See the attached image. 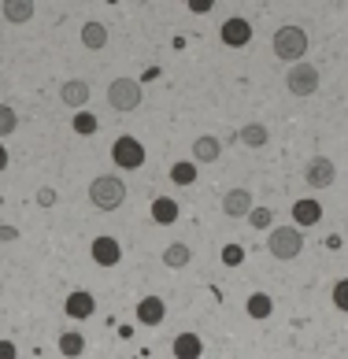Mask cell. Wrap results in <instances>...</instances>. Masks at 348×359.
Masks as SVG:
<instances>
[{"label":"cell","instance_id":"cell-1","mask_svg":"<svg viewBox=\"0 0 348 359\" xmlns=\"http://www.w3.org/2000/svg\"><path fill=\"white\" fill-rule=\"evenodd\" d=\"M89 201H93V208H100V211L123 208V201H126V182L119 178V175H100V178H93V185H89Z\"/></svg>","mask_w":348,"mask_h":359},{"label":"cell","instance_id":"cell-2","mask_svg":"<svg viewBox=\"0 0 348 359\" xmlns=\"http://www.w3.org/2000/svg\"><path fill=\"white\" fill-rule=\"evenodd\" d=\"M304 52H307V34H304V26H278V34H274V56L278 60H286V63H304Z\"/></svg>","mask_w":348,"mask_h":359},{"label":"cell","instance_id":"cell-3","mask_svg":"<svg viewBox=\"0 0 348 359\" xmlns=\"http://www.w3.org/2000/svg\"><path fill=\"white\" fill-rule=\"evenodd\" d=\"M267 252H271L274 259H297L304 252V233L297 230V226H271V237H267Z\"/></svg>","mask_w":348,"mask_h":359},{"label":"cell","instance_id":"cell-4","mask_svg":"<svg viewBox=\"0 0 348 359\" xmlns=\"http://www.w3.org/2000/svg\"><path fill=\"white\" fill-rule=\"evenodd\" d=\"M141 97H145V89L138 78H115V82L108 86V104H112V111H138L141 108Z\"/></svg>","mask_w":348,"mask_h":359},{"label":"cell","instance_id":"cell-5","mask_svg":"<svg viewBox=\"0 0 348 359\" xmlns=\"http://www.w3.org/2000/svg\"><path fill=\"white\" fill-rule=\"evenodd\" d=\"M286 86H289L293 97H315L319 86H323V74H319V67H312V63H293L286 71Z\"/></svg>","mask_w":348,"mask_h":359},{"label":"cell","instance_id":"cell-6","mask_svg":"<svg viewBox=\"0 0 348 359\" xmlns=\"http://www.w3.org/2000/svg\"><path fill=\"white\" fill-rule=\"evenodd\" d=\"M337 182V167H333L330 156H312L304 167V185L307 189H330Z\"/></svg>","mask_w":348,"mask_h":359},{"label":"cell","instance_id":"cell-7","mask_svg":"<svg viewBox=\"0 0 348 359\" xmlns=\"http://www.w3.org/2000/svg\"><path fill=\"white\" fill-rule=\"evenodd\" d=\"M112 159H115V167H123V170H138L145 163V144L138 137H115L112 144Z\"/></svg>","mask_w":348,"mask_h":359},{"label":"cell","instance_id":"cell-8","mask_svg":"<svg viewBox=\"0 0 348 359\" xmlns=\"http://www.w3.org/2000/svg\"><path fill=\"white\" fill-rule=\"evenodd\" d=\"M219 34H222V45H226V48H245V45L252 41V22L241 19V15H234V19L222 22Z\"/></svg>","mask_w":348,"mask_h":359},{"label":"cell","instance_id":"cell-9","mask_svg":"<svg viewBox=\"0 0 348 359\" xmlns=\"http://www.w3.org/2000/svg\"><path fill=\"white\" fill-rule=\"evenodd\" d=\"M89 252H93V263H97V267H115V263L123 259V248H119V241H115V237H108V233L97 237Z\"/></svg>","mask_w":348,"mask_h":359},{"label":"cell","instance_id":"cell-10","mask_svg":"<svg viewBox=\"0 0 348 359\" xmlns=\"http://www.w3.org/2000/svg\"><path fill=\"white\" fill-rule=\"evenodd\" d=\"M60 100L67 104V108L82 111L89 104V82H82V78H67V82L60 86Z\"/></svg>","mask_w":348,"mask_h":359},{"label":"cell","instance_id":"cell-11","mask_svg":"<svg viewBox=\"0 0 348 359\" xmlns=\"http://www.w3.org/2000/svg\"><path fill=\"white\" fill-rule=\"evenodd\" d=\"M222 215L248 219V215H252V193H248V189H230V193L222 196Z\"/></svg>","mask_w":348,"mask_h":359},{"label":"cell","instance_id":"cell-12","mask_svg":"<svg viewBox=\"0 0 348 359\" xmlns=\"http://www.w3.org/2000/svg\"><path fill=\"white\" fill-rule=\"evenodd\" d=\"M170 348H174V359H200L204 355V341H200V334H178Z\"/></svg>","mask_w":348,"mask_h":359},{"label":"cell","instance_id":"cell-13","mask_svg":"<svg viewBox=\"0 0 348 359\" xmlns=\"http://www.w3.org/2000/svg\"><path fill=\"white\" fill-rule=\"evenodd\" d=\"M138 318L145 326H159L167 318V304L159 300V297H145L141 304H138Z\"/></svg>","mask_w":348,"mask_h":359},{"label":"cell","instance_id":"cell-14","mask_svg":"<svg viewBox=\"0 0 348 359\" xmlns=\"http://www.w3.org/2000/svg\"><path fill=\"white\" fill-rule=\"evenodd\" d=\"M319 219H323V208H319V201H297V204H293V226H297V230H304V226H315Z\"/></svg>","mask_w":348,"mask_h":359},{"label":"cell","instance_id":"cell-15","mask_svg":"<svg viewBox=\"0 0 348 359\" xmlns=\"http://www.w3.org/2000/svg\"><path fill=\"white\" fill-rule=\"evenodd\" d=\"M219 152H222V144H219V137H211V134L193 141V159H196V163H215Z\"/></svg>","mask_w":348,"mask_h":359},{"label":"cell","instance_id":"cell-16","mask_svg":"<svg viewBox=\"0 0 348 359\" xmlns=\"http://www.w3.org/2000/svg\"><path fill=\"white\" fill-rule=\"evenodd\" d=\"M93 311H97V300H93L89 292L78 289V292H71V297H67V315H71V318H89Z\"/></svg>","mask_w":348,"mask_h":359},{"label":"cell","instance_id":"cell-17","mask_svg":"<svg viewBox=\"0 0 348 359\" xmlns=\"http://www.w3.org/2000/svg\"><path fill=\"white\" fill-rule=\"evenodd\" d=\"M237 137H241V144H248V149H263V144L271 141V134H267L263 123H245Z\"/></svg>","mask_w":348,"mask_h":359},{"label":"cell","instance_id":"cell-18","mask_svg":"<svg viewBox=\"0 0 348 359\" xmlns=\"http://www.w3.org/2000/svg\"><path fill=\"white\" fill-rule=\"evenodd\" d=\"M189 259H193V248L182 245V241H174V245L163 248V263H167V267H174V271H178V267H189Z\"/></svg>","mask_w":348,"mask_h":359},{"label":"cell","instance_id":"cell-19","mask_svg":"<svg viewBox=\"0 0 348 359\" xmlns=\"http://www.w3.org/2000/svg\"><path fill=\"white\" fill-rule=\"evenodd\" d=\"M4 19L8 22H30L34 19V4L30 0H4Z\"/></svg>","mask_w":348,"mask_h":359},{"label":"cell","instance_id":"cell-20","mask_svg":"<svg viewBox=\"0 0 348 359\" xmlns=\"http://www.w3.org/2000/svg\"><path fill=\"white\" fill-rule=\"evenodd\" d=\"M82 45L93 48V52L104 48V45H108V26H104V22H86L82 26Z\"/></svg>","mask_w":348,"mask_h":359},{"label":"cell","instance_id":"cell-21","mask_svg":"<svg viewBox=\"0 0 348 359\" xmlns=\"http://www.w3.org/2000/svg\"><path fill=\"white\" fill-rule=\"evenodd\" d=\"M152 219L159 226H170L174 219H178V204H174L170 196H156V201H152Z\"/></svg>","mask_w":348,"mask_h":359},{"label":"cell","instance_id":"cell-22","mask_svg":"<svg viewBox=\"0 0 348 359\" xmlns=\"http://www.w3.org/2000/svg\"><path fill=\"white\" fill-rule=\"evenodd\" d=\"M271 311H274V300L267 297V292H252V297H248V315L252 318H267Z\"/></svg>","mask_w":348,"mask_h":359},{"label":"cell","instance_id":"cell-23","mask_svg":"<svg viewBox=\"0 0 348 359\" xmlns=\"http://www.w3.org/2000/svg\"><path fill=\"white\" fill-rule=\"evenodd\" d=\"M71 126H74V134H82V137H93L100 130V123H97V115H93V111H78Z\"/></svg>","mask_w":348,"mask_h":359},{"label":"cell","instance_id":"cell-24","mask_svg":"<svg viewBox=\"0 0 348 359\" xmlns=\"http://www.w3.org/2000/svg\"><path fill=\"white\" fill-rule=\"evenodd\" d=\"M60 352H63L67 359L82 355V352H86V337H82V334H63V337H60Z\"/></svg>","mask_w":348,"mask_h":359},{"label":"cell","instance_id":"cell-25","mask_svg":"<svg viewBox=\"0 0 348 359\" xmlns=\"http://www.w3.org/2000/svg\"><path fill=\"white\" fill-rule=\"evenodd\" d=\"M170 178L178 185H193L196 182V163H174L170 167Z\"/></svg>","mask_w":348,"mask_h":359},{"label":"cell","instance_id":"cell-26","mask_svg":"<svg viewBox=\"0 0 348 359\" xmlns=\"http://www.w3.org/2000/svg\"><path fill=\"white\" fill-rule=\"evenodd\" d=\"M15 126H19V115H15V108H8V104H0V137L15 134Z\"/></svg>","mask_w":348,"mask_h":359},{"label":"cell","instance_id":"cell-27","mask_svg":"<svg viewBox=\"0 0 348 359\" xmlns=\"http://www.w3.org/2000/svg\"><path fill=\"white\" fill-rule=\"evenodd\" d=\"M248 222L256 226V230H271V222H274V211H271V208H252Z\"/></svg>","mask_w":348,"mask_h":359},{"label":"cell","instance_id":"cell-28","mask_svg":"<svg viewBox=\"0 0 348 359\" xmlns=\"http://www.w3.org/2000/svg\"><path fill=\"white\" fill-rule=\"evenodd\" d=\"M333 308H337V311H348V278H341V282L333 285Z\"/></svg>","mask_w":348,"mask_h":359},{"label":"cell","instance_id":"cell-29","mask_svg":"<svg viewBox=\"0 0 348 359\" xmlns=\"http://www.w3.org/2000/svg\"><path fill=\"white\" fill-rule=\"evenodd\" d=\"M222 263H226V267L245 263V248H241V245H226V248H222Z\"/></svg>","mask_w":348,"mask_h":359},{"label":"cell","instance_id":"cell-30","mask_svg":"<svg viewBox=\"0 0 348 359\" xmlns=\"http://www.w3.org/2000/svg\"><path fill=\"white\" fill-rule=\"evenodd\" d=\"M37 204L52 208V204H56V189H48V185H45V189H37Z\"/></svg>","mask_w":348,"mask_h":359},{"label":"cell","instance_id":"cell-31","mask_svg":"<svg viewBox=\"0 0 348 359\" xmlns=\"http://www.w3.org/2000/svg\"><path fill=\"white\" fill-rule=\"evenodd\" d=\"M11 241H19V230L15 226H0V245H11Z\"/></svg>","mask_w":348,"mask_h":359},{"label":"cell","instance_id":"cell-32","mask_svg":"<svg viewBox=\"0 0 348 359\" xmlns=\"http://www.w3.org/2000/svg\"><path fill=\"white\" fill-rule=\"evenodd\" d=\"M211 8H215L211 0H189V11H196V15H208Z\"/></svg>","mask_w":348,"mask_h":359},{"label":"cell","instance_id":"cell-33","mask_svg":"<svg viewBox=\"0 0 348 359\" xmlns=\"http://www.w3.org/2000/svg\"><path fill=\"white\" fill-rule=\"evenodd\" d=\"M0 359H15V344L11 341H0Z\"/></svg>","mask_w":348,"mask_h":359},{"label":"cell","instance_id":"cell-34","mask_svg":"<svg viewBox=\"0 0 348 359\" xmlns=\"http://www.w3.org/2000/svg\"><path fill=\"white\" fill-rule=\"evenodd\" d=\"M0 170H8V149L0 144Z\"/></svg>","mask_w":348,"mask_h":359},{"label":"cell","instance_id":"cell-35","mask_svg":"<svg viewBox=\"0 0 348 359\" xmlns=\"http://www.w3.org/2000/svg\"><path fill=\"white\" fill-rule=\"evenodd\" d=\"M344 233H348V226H344Z\"/></svg>","mask_w":348,"mask_h":359}]
</instances>
